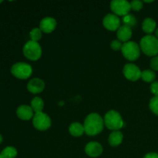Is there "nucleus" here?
Segmentation results:
<instances>
[{
	"label": "nucleus",
	"mask_w": 158,
	"mask_h": 158,
	"mask_svg": "<svg viewBox=\"0 0 158 158\" xmlns=\"http://www.w3.org/2000/svg\"><path fill=\"white\" fill-rule=\"evenodd\" d=\"M123 139V135L120 131H113L109 136L108 142L109 144L112 147H117L122 143Z\"/></svg>",
	"instance_id": "dca6fc26"
},
{
	"label": "nucleus",
	"mask_w": 158,
	"mask_h": 158,
	"mask_svg": "<svg viewBox=\"0 0 158 158\" xmlns=\"http://www.w3.org/2000/svg\"><path fill=\"white\" fill-rule=\"evenodd\" d=\"M2 140H3L2 136L1 134H0V144H1V143H2Z\"/></svg>",
	"instance_id": "c756f323"
},
{
	"label": "nucleus",
	"mask_w": 158,
	"mask_h": 158,
	"mask_svg": "<svg viewBox=\"0 0 158 158\" xmlns=\"http://www.w3.org/2000/svg\"><path fill=\"white\" fill-rule=\"evenodd\" d=\"M104 124L109 130L113 131H118L123 126V120L117 111L111 110L106 112L104 117Z\"/></svg>",
	"instance_id": "7ed1b4c3"
},
{
	"label": "nucleus",
	"mask_w": 158,
	"mask_h": 158,
	"mask_svg": "<svg viewBox=\"0 0 158 158\" xmlns=\"http://www.w3.org/2000/svg\"><path fill=\"white\" fill-rule=\"evenodd\" d=\"M123 75L127 80L131 81H137L141 78V71L137 65L134 63H127L124 66L123 69Z\"/></svg>",
	"instance_id": "1a4fd4ad"
},
{
	"label": "nucleus",
	"mask_w": 158,
	"mask_h": 158,
	"mask_svg": "<svg viewBox=\"0 0 158 158\" xmlns=\"http://www.w3.org/2000/svg\"><path fill=\"white\" fill-rule=\"evenodd\" d=\"M141 78L144 82L151 83V82H154V80H155L156 74L153 70L146 69V70H143L141 73Z\"/></svg>",
	"instance_id": "412c9836"
},
{
	"label": "nucleus",
	"mask_w": 158,
	"mask_h": 158,
	"mask_svg": "<svg viewBox=\"0 0 158 158\" xmlns=\"http://www.w3.org/2000/svg\"><path fill=\"white\" fill-rule=\"evenodd\" d=\"M110 9L116 15L124 16L131 9V2L126 0H114L110 2Z\"/></svg>",
	"instance_id": "6e6552de"
},
{
	"label": "nucleus",
	"mask_w": 158,
	"mask_h": 158,
	"mask_svg": "<svg viewBox=\"0 0 158 158\" xmlns=\"http://www.w3.org/2000/svg\"><path fill=\"white\" fill-rule=\"evenodd\" d=\"M11 73L16 78L20 80H26L32 73V68L26 63H16L11 67Z\"/></svg>",
	"instance_id": "423d86ee"
},
{
	"label": "nucleus",
	"mask_w": 158,
	"mask_h": 158,
	"mask_svg": "<svg viewBox=\"0 0 158 158\" xmlns=\"http://www.w3.org/2000/svg\"><path fill=\"white\" fill-rule=\"evenodd\" d=\"M69 134L73 137H80L85 133L84 127L81 123L74 122L70 124L69 127Z\"/></svg>",
	"instance_id": "f3484780"
},
{
	"label": "nucleus",
	"mask_w": 158,
	"mask_h": 158,
	"mask_svg": "<svg viewBox=\"0 0 158 158\" xmlns=\"http://www.w3.org/2000/svg\"><path fill=\"white\" fill-rule=\"evenodd\" d=\"M131 9L134 11H140L143 8V2L139 0H134L131 2Z\"/></svg>",
	"instance_id": "393cba45"
},
{
	"label": "nucleus",
	"mask_w": 158,
	"mask_h": 158,
	"mask_svg": "<svg viewBox=\"0 0 158 158\" xmlns=\"http://www.w3.org/2000/svg\"><path fill=\"white\" fill-rule=\"evenodd\" d=\"M150 109L156 115H158V96L153 97L150 101Z\"/></svg>",
	"instance_id": "b1692460"
},
{
	"label": "nucleus",
	"mask_w": 158,
	"mask_h": 158,
	"mask_svg": "<svg viewBox=\"0 0 158 158\" xmlns=\"http://www.w3.org/2000/svg\"><path fill=\"white\" fill-rule=\"evenodd\" d=\"M0 158H2V155H1V154H0Z\"/></svg>",
	"instance_id": "473e14b6"
},
{
	"label": "nucleus",
	"mask_w": 158,
	"mask_h": 158,
	"mask_svg": "<svg viewBox=\"0 0 158 158\" xmlns=\"http://www.w3.org/2000/svg\"><path fill=\"white\" fill-rule=\"evenodd\" d=\"M103 25L110 31H115L120 26V20L115 14H107L103 19Z\"/></svg>",
	"instance_id": "9d476101"
},
{
	"label": "nucleus",
	"mask_w": 158,
	"mask_h": 158,
	"mask_svg": "<svg viewBox=\"0 0 158 158\" xmlns=\"http://www.w3.org/2000/svg\"><path fill=\"white\" fill-rule=\"evenodd\" d=\"M42 31L40 28H34L30 31L29 36L31 40L34 42H38L42 38Z\"/></svg>",
	"instance_id": "5701e85b"
},
{
	"label": "nucleus",
	"mask_w": 158,
	"mask_h": 158,
	"mask_svg": "<svg viewBox=\"0 0 158 158\" xmlns=\"http://www.w3.org/2000/svg\"><path fill=\"white\" fill-rule=\"evenodd\" d=\"M123 43H122V42H120V40H113L110 43V47L114 51L121 50L122 47H123Z\"/></svg>",
	"instance_id": "a878e982"
},
{
	"label": "nucleus",
	"mask_w": 158,
	"mask_h": 158,
	"mask_svg": "<svg viewBox=\"0 0 158 158\" xmlns=\"http://www.w3.org/2000/svg\"><path fill=\"white\" fill-rule=\"evenodd\" d=\"M1 155L2 158H15L17 151L14 147H6L2 151Z\"/></svg>",
	"instance_id": "aec40b11"
},
{
	"label": "nucleus",
	"mask_w": 158,
	"mask_h": 158,
	"mask_svg": "<svg viewBox=\"0 0 158 158\" xmlns=\"http://www.w3.org/2000/svg\"><path fill=\"white\" fill-rule=\"evenodd\" d=\"M23 54L28 60L35 61L42 56V48L38 42L29 40L23 46Z\"/></svg>",
	"instance_id": "20e7f679"
},
{
	"label": "nucleus",
	"mask_w": 158,
	"mask_h": 158,
	"mask_svg": "<svg viewBox=\"0 0 158 158\" xmlns=\"http://www.w3.org/2000/svg\"><path fill=\"white\" fill-rule=\"evenodd\" d=\"M30 106L35 114L36 113L43 112V107H44V102H43V99H41L40 97H35L31 101Z\"/></svg>",
	"instance_id": "6ab92c4d"
},
{
	"label": "nucleus",
	"mask_w": 158,
	"mask_h": 158,
	"mask_svg": "<svg viewBox=\"0 0 158 158\" xmlns=\"http://www.w3.org/2000/svg\"><path fill=\"white\" fill-rule=\"evenodd\" d=\"M151 90L153 94L158 96V81L153 82L151 86Z\"/></svg>",
	"instance_id": "cd10ccee"
},
{
	"label": "nucleus",
	"mask_w": 158,
	"mask_h": 158,
	"mask_svg": "<svg viewBox=\"0 0 158 158\" xmlns=\"http://www.w3.org/2000/svg\"><path fill=\"white\" fill-rule=\"evenodd\" d=\"M155 33H156V36H157V38L158 39V28L157 29V30L155 31Z\"/></svg>",
	"instance_id": "7c9ffc66"
},
{
	"label": "nucleus",
	"mask_w": 158,
	"mask_h": 158,
	"mask_svg": "<svg viewBox=\"0 0 158 158\" xmlns=\"http://www.w3.org/2000/svg\"><path fill=\"white\" fill-rule=\"evenodd\" d=\"M140 47L147 56H156L158 54V39L151 35H145L140 40Z\"/></svg>",
	"instance_id": "f03ea898"
},
{
	"label": "nucleus",
	"mask_w": 158,
	"mask_h": 158,
	"mask_svg": "<svg viewBox=\"0 0 158 158\" xmlns=\"http://www.w3.org/2000/svg\"><path fill=\"white\" fill-rule=\"evenodd\" d=\"M123 22L126 26H129V27H133V26L137 25V19L132 14H127V15H124L123 19Z\"/></svg>",
	"instance_id": "4be33fe9"
},
{
	"label": "nucleus",
	"mask_w": 158,
	"mask_h": 158,
	"mask_svg": "<svg viewBox=\"0 0 158 158\" xmlns=\"http://www.w3.org/2000/svg\"><path fill=\"white\" fill-rule=\"evenodd\" d=\"M143 158H158V154L157 153H148L144 156Z\"/></svg>",
	"instance_id": "c85d7f7f"
},
{
	"label": "nucleus",
	"mask_w": 158,
	"mask_h": 158,
	"mask_svg": "<svg viewBox=\"0 0 158 158\" xmlns=\"http://www.w3.org/2000/svg\"><path fill=\"white\" fill-rule=\"evenodd\" d=\"M121 52L127 60L130 61H134L140 56V47L135 42L128 41L123 44Z\"/></svg>",
	"instance_id": "39448f33"
},
{
	"label": "nucleus",
	"mask_w": 158,
	"mask_h": 158,
	"mask_svg": "<svg viewBox=\"0 0 158 158\" xmlns=\"http://www.w3.org/2000/svg\"><path fill=\"white\" fill-rule=\"evenodd\" d=\"M45 88V83L40 78L32 79L27 84V89L30 93L34 94H40Z\"/></svg>",
	"instance_id": "ddd939ff"
},
{
	"label": "nucleus",
	"mask_w": 158,
	"mask_h": 158,
	"mask_svg": "<svg viewBox=\"0 0 158 158\" xmlns=\"http://www.w3.org/2000/svg\"><path fill=\"white\" fill-rule=\"evenodd\" d=\"M51 119L46 114L43 112L36 113L32 118V124L34 127L40 131H44L51 127Z\"/></svg>",
	"instance_id": "0eeeda50"
},
{
	"label": "nucleus",
	"mask_w": 158,
	"mask_h": 158,
	"mask_svg": "<svg viewBox=\"0 0 158 158\" xmlns=\"http://www.w3.org/2000/svg\"><path fill=\"white\" fill-rule=\"evenodd\" d=\"M117 35L118 40L122 43H127L130 40L132 36V29L131 27L123 25L120 26V28L117 29Z\"/></svg>",
	"instance_id": "2eb2a0df"
},
{
	"label": "nucleus",
	"mask_w": 158,
	"mask_h": 158,
	"mask_svg": "<svg viewBox=\"0 0 158 158\" xmlns=\"http://www.w3.org/2000/svg\"><path fill=\"white\" fill-rule=\"evenodd\" d=\"M151 68L153 70H158V56H154L151 60Z\"/></svg>",
	"instance_id": "bb28decb"
},
{
	"label": "nucleus",
	"mask_w": 158,
	"mask_h": 158,
	"mask_svg": "<svg viewBox=\"0 0 158 158\" xmlns=\"http://www.w3.org/2000/svg\"><path fill=\"white\" fill-rule=\"evenodd\" d=\"M33 112L32 107L28 105H21L16 110L17 116L23 120H29L33 118Z\"/></svg>",
	"instance_id": "4468645a"
},
{
	"label": "nucleus",
	"mask_w": 158,
	"mask_h": 158,
	"mask_svg": "<svg viewBox=\"0 0 158 158\" xmlns=\"http://www.w3.org/2000/svg\"><path fill=\"white\" fill-rule=\"evenodd\" d=\"M85 152L89 157H97L103 153V147L98 142H89L85 147Z\"/></svg>",
	"instance_id": "9b49d317"
},
{
	"label": "nucleus",
	"mask_w": 158,
	"mask_h": 158,
	"mask_svg": "<svg viewBox=\"0 0 158 158\" xmlns=\"http://www.w3.org/2000/svg\"><path fill=\"white\" fill-rule=\"evenodd\" d=\"M56 27V21L52 17H45L40 21V29L45 33H51Z\"/></svg>",
	"instance_id": "f8f14e48"
},
{
	"label": "nucleus",
	"mask_w": 158,
	"mask_h": 158,
	"mask_svg": "<svg viewBox=\"0 0 158 158\" xmlns=\"http://www.w3.org/2000/svg\"><path fill=\"white\" fill-rule=\"evenodd\" d=\"M156 22L155 20L153 19L152 18H146L143 21L142 23V29L143 32L148 34H151L154 31H155L156 29Z\"/></svg>",
	"instance_id": "a211bd4d"
},
{
	"label": "nucleus",
	"mask_w": 158,
	"mask_h": 158,
	"mask_svg": "<svg viewBox=\"0 0 158 158\" xmlns=\"http://www.w3.org/2000/svg\"><path fill=\"white\" fill-rule=\"evenodd\" d=\"M143 2H147V3H150V2H153L154 1H153V0H151V1H147V0H144Z\"/></svg>",
	"instance_id": "2f4dec72"
},
{
	"label": "nucleus",
	"mask_w": 158,
	"mask_h": 158,
	"mask_svg": "<svg viewBox=\"0 0 158 158\" xmlns=\"http://www.w3.org/2000/svg\"><path fill=\"white\" fill-rule=\"evenodd\" d=\"M2 0H0V3H2Z\"/></svg>",
	"instance_id": "72a5a7b5"
},
{
	"label": "nucleus",
	"mask_w": 158,
	"mask_h": 158,
	"mask_svg": "<svg viewBox=\"0 0 158 158\" xmlns=\"http://www.w3.org/2000/svg\"><path fill=\"white\" fill-rule=\"evenodd\" d=\"M104 125V120L98 114L93 113L89 114L84 120L85 133L88 136H95L102 132Z\"/></svg>",
	"instance_id": "f257e3e1"
}]
</instances>
